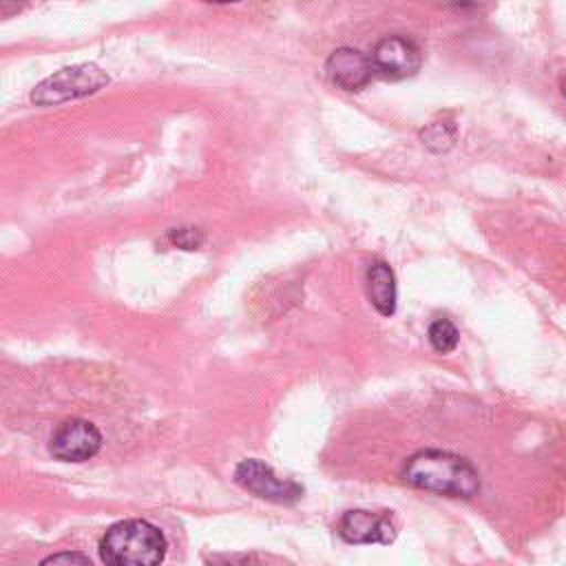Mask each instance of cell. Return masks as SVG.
<instances>
[{"label":"cell","instance_id":"1","mask_svg":"<svg viewBox=\"0 0 566 566\" xmlns=\"http://www.w3.org/2000/svg\"><path fill=\"white\" fill-rule=\"evenodd\" d=\"M402 480L416 489L449 497H473L480 491L475 467L467 458L440 449L413 453L402 467Z\"/></svg>","mask_w":566,"mask_h":566},{"label":"cell","instance_id":"2","mask_svg":"<svg viewBox=\"0 0 566 566\" xmlns=\"http://www.w3.org/2000/svg\"><path fill=\"white\" fill-rule=\"evenodd\" d=\"M99 555L106 566H159L166 537L146 520H122L104 533Z\"/></svg>","mask_w":566,"mask_h":566},{"label":"cell","instance_id":"3","mask_svg":"<svg viewBox=\"0 0 566 566\" xmlns=\"http://www.w3.org/2000/svg\"><path fill=\"white\" fill-rule=\"evenodd\" d=\"M106 71H102L93 62H82L73 66H64L55 71L53 75L44 77L33 91H31V102L38 106H51V104H62L69 99H77L84 95H93L102 91L108 84Z\"/></svg>","mask_w":566,"mask_h":566},{"label":"cell","instance_id":"4","mask_svg":"<svg viewBox=\"0 0 566 566\" xmlns=\"http://www.w3.org/2000/svg\"><path fill=\"white\" fill-rule=\"evenodd\" d=\"M369 57H371L374 71L387 80L411 77L422 64V53L418 44L411 38L400 33L380 38L374 44Z\"/></svg>","mask_w":566,"mask_h":566},{"label":"cell","instance_id":"5","mask_svg":"<svg viewBox=\"0 0 566 566\" xmlns=\"http://www.w3.org/2000/svg\"><path fill=\"white\" fill-rule=\"evenodd\" d=\"M234 480L250 493L263 497V500H272V502H296L303 495V489L294 482V480H283L279 478L272 467H268L265 462L256 460V458H248L241 460L234 469Z\"/></svg>","mask_w":566,"mask_h":566},{"label":"cell","instance_id":"6","mask_svg":"<svg viewBox=\"0 0 566 566\" xmlns=\"http://www.w3.org/2000/svg\"><path fill=\"white\" fill-rule=\"evenodd\" d=\"M102 447L99 429L82 418H71L57 424L51 436V453L62 462H84L91 460Z\"/></svg>","mask_w":566,"mask_h":566},{"label":"cell","instance_id":"7","mask_svg":"<svg viewBox=\"0 0 566 566\" xmlns=\"http://www.w3.org/2000/svg\"><path fill=\"white\" fill-rule=\"evenodd\" d=\"M338 535L349 544H389L396 537V524L387 513L354 509L340 517Z\"/></svg>","mask_w":566,"mask_h":566},{"label":"cell","instance_id":"8","mask_svg":"<svg viewBox=\"0 0 566 566\" xmlns=\"http://www.w3.org/2000/svg\"><path fill=\"white\" fill-rule=\"evenodd\" d=\"M325 71L329 80L343 91H360L376 75L371 57L352 46H340L332 51L325 62Z\"/></svg>","mask_w":566,"mask_h":566},{"label":"cell","instance_id":"9","mask_svg":"<svg viewBox=\"0 0 566 566\" xmlns=\"http://www.w3.org/2000/svg\"><path fill=\"white\" fill-rule=\"evenodd\" d=\"M367 294L378 314L396 312V276L385 261H371L367 268Z\"/></svg>","mask_w":566,"mask_h":566},{"label":"cell","instance_id":"10","mask_svg":"<svg viewBox=\"0 0 566 566\" xmlns=\"http://www.w3.org/2000/svg\"><path fill=\"white\" fill-rule=\"evenodd\" d=\"M427 336H429V343L431 347L438 352V354H449L458 347V340H460V334H458V327L449 321V318H436L429 329H427Z\"/></svg>","mask_w":566,"mask_h":566},{"label":"cell","instance_id":"11","mask_svg":"<svg viewBox=\"0 0 566 566\" xmlns=\"http://www.w3.org/2000/svg\"><path fill=\"white\" fill-rule=\"evenodd\" d=\"M453 137H455V128H453L449 122H433V124H429V126L420 133L422 144H424L429 150H433V153L447 150V148L453 144Z\"/></svg>","mask_w":566,"mask_h":566},{"label":"cell","instance_id":"12","mask_svg":"<svg viewBox=\"0 0 566 566\" xmlns=\"http://www.w3.org/2000/svg\"><path fill=\"white\" fill-rule=\"evenodd\" d=\"M168 239L175 248L197 250L203 243V232L199 228H172L168 232Z\"/></svg>","mask_w":566,"mask_h":566},{"label":"cell","instance_id":"13","mask_svg":"<svg viewBox=\"0 0 566 566\" xmlns=\"http://www.w3.org/2000/svg\"><path fill=\"white\" fill-rule=\"evenodd\" d=\"M40 566H93L91 559L84 553L77 551H62L55 555H49L40 562Z\"/></svg>","mask_w":566,"mask_h":566},{"label":"cell","instance_id":"14","mask_svg":"<svg viewBox=\"0 0 566 566\" xmlns=\"http://www.w3.org/2000/svg\"><path fill=\"white\" fill-rule=\"evenodd\" d=\"M562 93H564V97H566V77H564V82H562Z\"/></svg>","mask_w":566,"mask_h":566}]
</instances>
